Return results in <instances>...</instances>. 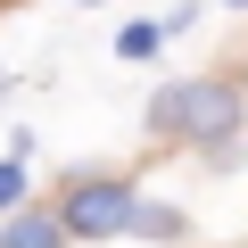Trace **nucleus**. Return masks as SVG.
Listing matches in <instances>:
<instances>
[{"instance_id":"nucleus-1","label":"nucleus","mask_w":248,"mask_h":248,"mask_svg":"<svg viewBox=\"0 0 248 248\" xmlns=\"http://www.w3.org/2000/svg\"><path fill=\"white\" fill-rule=\"evenodd\" d=\"M240 116H248V91L232 75H182V83L149 91V133L199 141L207 166H240Z\"/></svg>"},{"instance_id":"nucleus-2","label":"nucleus","mask_w":248,"mask_h":248,"mask_svg":"<svg viewBox=\"0 0 248 248\" xmlns=\"http://www.w3.org/2000/svg\"><path fill=\"white\" fill-rule=\"evenodd\" d=\"M141 190L124 182V174H66V190H58V215H66V232L75 240H124L141 223Z\"/></svg>"},{"instance_id":"nucleus-3","label":"nucleus","mask_w":248,"mask_h":248,"mask_svg":"<svg viewBox=\"0 0 248 248\" xmlns=\"http://www.w3.org/2000/svg\"><path fill=\"white\" fill-rule=\"evenodd\" d=\"M0 248H75V232H66L58 207H25V215L0 223Z\"/></svg>"},{"instance_id":"nucleus-4","label":"nucleus","mask_w":248,"mask_h":248,"mask_svg":"<svg viewBox=\"0 0 248 248\" xmlns=\"http://www.w3.org/2000/svg\"><path fill=\"white\" fill-rule=\"evenodd\" d=\"M157 42H174V25H124L116 33V58H157Z\"/></svg>"},{"instance_id":"nucleus-5","label":"nucleus","mask_w":248,"mask_h":248,"mask_svg":"<svg viewBox=\"0 0 248 248\" xmlns=\"http://www.w3.org/2000/svg\"><path fill=\"white\" fill-rule=\"evenodd\" d=\"M182 232H190V223H182L174 207H157V199H149V207H141V223H133V240H182Z\"/></svg>"},{"instance_id":"nucleus-6","label":"nucleus","mask_w":248,"mask_h":248,"mask_svg":"<svg viewBox=\"0 0 248 248\" xmlns=\"http://www.w3.org/2000/svg\"><path fill=\"white\" fill-rule=\"evenodd\" d=\"M25 215V157H0V223Z\"/></svg>"},{"instance_id":"nucleus-7","label":"nucleus","mask_w":248,"mask_h":248,"mask_svg":"<svg viewBox=\"0 0 248 248\" xmlns=\"http://www.w3.org/2000/svg\"><path fill=\"white\" fill-rule=\"evenodd\" d=\"M223 9H248V0H223Z\"/></svg>"}]
</instances>
